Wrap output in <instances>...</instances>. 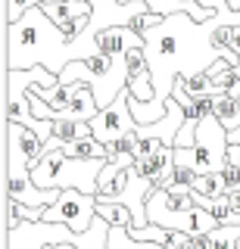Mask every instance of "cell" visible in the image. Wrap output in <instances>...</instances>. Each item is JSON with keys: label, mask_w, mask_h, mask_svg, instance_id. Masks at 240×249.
<instances>
[{"label": "cell", "mask_w": 240, "mask_h": 249, "mask_svg": "<svg viewBox=\"0 0 240 249\" xmlns=\"http://www.w3.org/2000/svg\"><path fill=\"white\" fill-rule=\"evenodd\" d=\"M215 28H219V10L206 22H197L190 13H172L162 19V25L141 31L147 41V62L153 72V103L131 112L137 124H153L166 115L172 88L181 75L206 72L212 62L224 59V53L212 44Z\"/></svg>", "instance_id": "cell-1"}, {"label": "cell", "mask_w": 240, "mask_h": 249, "mask_svg": "<svg viewBox=\"0 0 240 249\" xmlns=\"http://www.w3.org/2000/svg\"><path fill=\"white\" fill-rule=\"evenodd\" d=\"M69 62H72V37L56 28L44 6H32L19 22L6 25V69L44 66L53 75H63Z\"/></svg>", "instance_id": "cell-2"}, {"label": "cell", "mask_w": 240, "mask_h": 249, "mask_svg": "<svg viewBox=\"0 0 240 249\" xmlns=\"http://www.w3.org/2000/svg\"><path fill=\"white\" fill-rule=\"evenodd\" d=\"M103 165L106 159H78V156H69L59 146V150H50L32 168V178L44 190H81L97 196V178Z\"/></svg>", "instance_id": "cell-3"}, {"label": "cell", "mask_w": 240, "mask_h": 249, "mask_svg": "<svg viewBox=\"0 0 240 249\" xmlns=\"http://www.w3.org/2000/svg\"><path fill=\"white\" fill-rule=\"evenodd\" d=\"M59 81L63 84H72V81L91 84V88H94V97H97V106L106 109L128 88V62H125V56L94 53V56H88V59L69 62L63 69V75H59Z\"/></svg>", "instance_id": "cell-4"}, {"label": "cell", "mask_w": 240, "mask_h": 249, "mask_svg": "<svg viewBox=\"0 0 240 249\" xmlns=\"http://www.w3.org/2000/svg\"><path fill=\"white\" fill-rule=\"evenodd\" d=\"M228 128L215 119H206L197 124V140L193 146H175V162L178 165H190L197 168L200 175H209V171H222L224 162H228Z\"/></svg>", "instance_id": "cell-5"}, {"label": "cell", "mask_w": 240, "mask_h": 249, "mask_svg": "<svg viewBox=\"0 0 240 249\" xmlns=\"http://www.w3.org/2000/svg\"><path fill=\"white\" fill-rule=\"evenodd\" d=\"M193 202L190 190H166L156 187L147 199V218L166 231H193Z\"/></svg>", "instance_id": "cell-6"}, {"label": "cell", "mask_w": 240, "mask_h": 249, "mask_svg": "<svg viewBox=\"0 0 240 249\" xmlns=\"http://www.w3.org/2000/svg\"><path fill=\"white\" fill-rule=\"evenodd\" d=\"M97 218V196L81 190H63L59 199L53 206L41 209V218L37 221H56V224H69L72 231H88Z\"/></svg>", "instance_id": "cell-7"}, {"label": "cell", "mask_w": 240, "mask_h": 249, "mask_svg": "<svg viewBox=\"0 0 240 249\" xmlns=\"http://www.w3.org/2000/svg\"><path fill=\"white\" fill-rule=\"evenodd\" d=\"M128 100H131V93H128V88H125L119 100H112L110 106L100 109L94 119H91V134H94L97 140H103L106 146H110L112 140H119L122 134H128V131L137 128V119L131 115Z\"/></svg>", "instance_id": "cell-8"}, {"label": "cell", "mask_w": 240, "mask_h": 249, "mask_svg": "<svg viewBox=\"0 0 240 249\" xmlns=\"http://www.w3.org/2000/svg\"><path fill=\"white\" fill-rule=\"evenodd\" d=\"M156 190V184L150 181V178H144V175H137L134 168H131V175H128V184H125V190L119 193L112 202H119V206H125L131 215H134V224L131 228H144V224H150V218H147V199H150V193Z\"/></svg>", "instance_id": "cell-9"}, {"label": "cell", "mask_w": 240, "mask_h": 249, "mask_svg": "<svg viewBox=\"0 0 240 249\" xmlns=\"http://www.w3.org/2000/svg\"><path fill=\"white\" fill-rule=\"evenodd\" d=\"M44 13H47L50 19L56 22V28L66 31L72 41L78 37L75 35V22H78L81 16H94L88 0H56V3H44Z\"/></svg>", "instance_id": "cell-10"}, {"label": "cell", "mask_w": 240, "mask_h": 249, "mask_svg": "<svg viewBox=\"0 0 240 249\" xmlns=\"http://www.w3.org/2000/svg\"><path fill=\"white\" fill-rule=\"evenodd\" d=\"M172 168H175V146H166V143H162L156 153H150V156H144V159L134 162V171L144 175V178H150L153 184L162 181Z\"/></svg>", "instance_id": "cell-11"}, {"label": "cell", "mask_w": 240, "mask_h": 249, "mask_svg": "<svg viewBox=\"0 0 240 249\" xmlns=\"http://www.w3.org/2000/svg\"><path fill=\"white\" fill-rule=\"evenodd\" d=\"M215 119H219L228 131L237 128L240 124V97L237 93H228V90L215 93Z\"/></svg>", "instance_id": "cell-12"}, {"label": "cell", "mask_w": 240, "mask_h": 249, "mask_svg": "<svg viewBox=\"0 0 240 249\" xmlns=\"http://www.w3.org/2000/svg\"><path fill=\"white\" fill-rule=\"evenodd\" d=\"M81 137H91V122H72V119L53 122V140H56L59 146H69Z\"/></svg>", "instance_id": "cell-13"}, {"label": "cell", "mask_w": 240, "mask_h": 249, "mask_svg": "<svg viewBox=\"0 0 240 249\" xmlns=\"http://www.w3.org/2000/svg\"><path fill=\"white\" fill-rule=\"evenodd\" d=\"M197 178H200L197 168L178 165V162H175V168L168 171L162 181H156V187H166V190H193V187H197Z\"/></svg>", "instance_id": "cell-14"}, {"label": "cell", "mask_w": 240, "mask_h": 249, "mask_svg": "<svg viewBox=\"0 0 240 249\" xmlns=\"http://www.w3.org/2000/svg\"><path fill=\"white\" fill-rule=\"evenodd\" d=\"M178 81L184 84V90H187L190 97H212V93H219V90H215V84H212V78H209V72L181 75Z\"/></svg>", "instance_id": "cell-15"}, {"label": "cell", "mask_w": 240, "mask_h": 249, "mask_svg": "<svg viewBox=\"0 0 240 249\" xmlns=\"http://www.w3.org/2000/svg\"><path fill=\"white\" fill-rule=\"evenodd\" d=\"M212 249H237V240H240V224H219L212 233Z\"/></svg>", "instance_id": "cell-16"}, {"label": "cell", "mask_w": 240, "mask_h": 249, "mask_svg": "<svg viewBox=\"0 0 240 249\" xmlns=\"http://www.w3.org/2000/svg\"><path fill=\"white\" fill-rule=\"evenodd\" d=\"M184 112H187V119H193V122H206V119H212L215 115V93L212 97H193L187 106H184Z\"/></svg>", "instance_id": "cell-17"}, {"label": "cell", "mask_w": 240, "mask_h": 249, "mask_svg": "<svg viewBox=\"0 0 240 249\" xmlns=\"http://www.w3.org/2000/svg\"><path fill=\"white\" fill-rule=\"evenodd\" d=\"M97 215H103L110 224H125V228L134 224V215L125 206H119V202H97Z\"/></svg>", "instance_id": "cell-18"}, {"label": "cell", "mask_w": 240, "mask_h": 249, "mask_svg": "<svg viewBox=\"0 0 240 249\" xmlns=\"http://www.w3.org/2000/svg\"><path fill=\"white\" fill-rule=\"evenodd\" d=\"M193 190L203 193V196H209V199H215L219 193L228 190V187H224L222 171H209V175H200V178H197V187H193Z\"/></svg>", "instance_id": "cell-19"}, {"label": "cell", "mask_w": 240, "mask_h": 249, "mask_svg": "<svg viewBox=\"0 0 240 249\" xmlns=\"http://www.w3.org/2000/svg\"><path fill=\"white\" fill-rule=\"evenodd\" d=\"M110 249H150V246L131 237L125 224H112L110 228Z\"/></svg>", "instance_id": "cell-20"}, {"label": "cell", "mask_w": 240, "mask_h": 249, "mask_svg": "<svg viewBox=\"0 0 240 249\" xmlns=\"http://www.w3.org/2000/svg\"><path fill=\"white\" fill-rule=\"evenodd\" d=\"M215 228H219V218L209 212V209H203V206L193 209V231L190 233H212Z\"/></svg>", "instance_id": "cell-21"}, {"label": "cell", "mask_w": 240, "mask_h": 249, "mask_svg": "<svg viewBox=\"0 0 240 249\" xmlns=\"http://www.w3.org/2000/svg\"><path fill=\"white\" fill-rule=\"evenodd\" d=\"M209 212L219 218V224H231V190L219 193V196L212 199V206H209Z\"/></svg>", "instance_id": "cell-22"}, {"label": "cell", "mask_w": 240, "mask_h": 249, "mask_svg": "<svg viewBox=\"0 0 240 249\" xmlns=\"http://www.w3.org/2000/svg\"><path fill=\"white\" fill-rule=\"evenodd\" d=\"M166 246H172V249H200L197 246V237H193L190 231H168Z\"/></svg>", "instance_id": "cell-23"}, {"label": "cell", "mask_w": 240, "mask_h": 249, "mask_svg": "<svg viewBox=\"0 0 240 249\" xmlns=\"http://www.w3.org/2000/svg\"><path fill=\"white\" fill-rule=\"evenodd\" d=\"M193 140H197V122L184 119L181 131H178V137H175V146H193Z\"/></svg>", "instance_id": "cell-24"}, {"label": "cell", "mask_w": 240, "mask_h": 249, "mask_svg": "<svg viewBox=\"0 0 240 249\" xmlns=\"http://www.w3.org/2000/svg\"><path fill=\"white\" fill-rule=\"evenodd\" d=\"M162 19H166V16H159V13H144V16H137L134 19V31H144V28H153V25H162Z\"/></svg>", "instance_id": "cell-25"}, {"label": "cell", "mask_w": 240, "mask_h": 249, "mask_svg": "<svg viewBox=\"0 0 240 249\" xmlns=\"http://www.w3.org/2000/svg\"><path fill=\"white\" fill-rule=\"evenodd\" d=\"M228 162L240 165V143H231V146H228Z\"/></svg>", "instance_id": "cell-26"}, {"label": "cell", "mask_w": 240, "mask_h": 249, "mask_svg": "<svg viewBox=\"0 0 240 249\" xmlns=\"http://www.w3.org/2000/svg\"><path fill=\"white\" fill-rule=\"evenodd\" d=\"M200 3H203L206 10H219V6H224L228 0H200Z\"/></svg>", "instance_id": "cell-27"}, {"label": "cell", "mask_w": 240, "mask_h": 249, "mask_svg": "<svg viewBox=\"0 0 240 249\" xmlns=\"http://www.w3.org/2000/svg\"><path fill=\"white\" fill-rule=\"evenodd\" d=\"M228 140H231V143H240V124H237V128H231V131H228Z\"/></svg>", "instance_id": "cell-28"}, {"label": "cell", "mask_w": 240, "mask_h": 249, "mask_svg": "<svg viewBox=\"0 0 240 249\" xmlns=\"http://www.w3.org/2000/svg\"><path fill=\"white\" fill-rule=\"evenodd\" d=\"M228 6H231L234 13H240V0H228Z\"/></svg>", "instance_id": "cell-29"}, {"label": "cell", "mask_w": 240, "mask_h": 249, "mask_svg": "<svg viewBox=\"0 0 240 249\" xmlns=\"http://www.w3.org/2000/svg\"><path fill=\"white\" fill-rule=\"evenodd\" d=\"M237 249H240V240H237Z\"/></svg>", "instance_id": "cell-30"}, {"label": "cell", "mask_w": 240, "mask_h": 249, "mask_svg": "<svg viewBox=\"0 0 240 249\" xmlns=\"http://www.w3.org/2000/svg\"><path fill=\"white\" fill-rule=\"evenodd\" d=\"M237 97H240V93H237Z\"/></svg>", "instance_id": "cell-31"}]
</instances>
